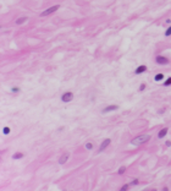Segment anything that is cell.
Here are the masks:
<instances>
[{
	"label": "cell",
	"mask_w": 171,
	"mask_h": 191,
	"mask_svg": "<svg viewBox=\"0 0 171 191\" xmlns=\"http://www.w3.org/2000/svg\"><path fill=\"white\" fill-rule=\"evenodd\" d=\"M84 147H86V149H88V151H92V149L94 148V145H93L92 142H87V143L84 145Z\"/></svg>",
	"instance_id": "obj_15"
},
{
	"label": "cell",
	"mask_w": 171,
	"mask_h": 191,
	"mask_svg": "<svg viewBox=\"0 0 171 191\" xmlns=\"http://www.w3.org/2000/svg\"><path fill=\"white\" fill-rule=\"evenodd\" d=\"M20 91H21V90H20V87H12V88H11L12 93H18Z\"/></svg>",
	"instance_id": "obj_21"
},
{
	"label": "cell",
	"mask_w": 171,
	"mask_h": 191,
	"mask_svg": "<svg viewBox=\"0 0 171 191\" xmlns=\"http://www.w3.org/2000/svg\"><path fill=\"white\" fill-rule=\"evenodd\" d=\"M11 132V129L9 127V126H5V127H2V134L4 135H9Z\"/></svg>",
	"instance_id": "obj_13"
},
{
	"label": "cell",
	"mask_w": 171,
	"mask_h": 191,
	"mask_svg": "<svg viewBox=\"0 0 171 191\" xmlns=\"http://www.w3.org/2000/svg\"><path fill=\"white\" fill-rule=\"evenodd\" d=\"M155 63L158 65H169L170 64V60L164 55H157L155 56Z\"/></svg>",
	"instance_id": "obj_3"
},
{
	"label": "cell",
	"mask_w": 171,
	"mask_h": 191,
	"mask_svg": "<svg viewBox=\"0 0 171 191\" xmlns=\"http://www.w3.org/2000/svg\"><path fill=\"white\" fill-rule=\"evenodd\" d=\"M138 184H139V180H138V179H133L131 182H130V185H131V186H136V185H138Z\"/></svg>",
	"instance_id": "obj_20"
},
{
	"label": "cell",
	"mask_w": 171,
	"mask_h": 191,
	"mask_svg": "<svg viewBox=\"0 0 171 191\" xmlns=\"http://www.w3.org/2000/svg\"><path fill=\"white\" fill-rule=\"evenodd\" d=\"M165 23H168V25H169V23H171V20H170V19H168V20L165 21Z\"/></svg>",
	"instance_id": "obj_24"
},
{
	"label": "cell",
	"mask_w": 171,
	"mask_h": 191,
	"mask_svg": "<svg viewBox=\"0 0 171 191\" xmlns=\"http://www.w3.org/2000/svg\"><path fill=\"white\" fill-rule=\"evenodd\" d=\"M146 88H147V85H146V83H141V85H139V88H138V91H139V92H143Z\"/></svg>",
	"instance_id": "obj_18"
},
{
	"label": "cell",
	"mask_w": 171,
	"mask_h": 191,
	"mask_svg": "<svg viewBox=\"0 0 171 191\" xmlns=\"http://www.w3.org/2000/svg\"><path fill=\"white\" fill-rule=\"evenodd\" d=\"M150 138H152V136L148 135V134H146V135H139L135 137V138H132L131 140V145H133V146H141V145H144V143H147L148 141H150Z\"/></svg>",
	"instance_id": "obj_1"
},
{
	"label": "cell",
	"mask_w": 171,
	"mask_h": 191,
	"mask_svg": "<svg viewBox=\"0 0 171 191\" xmlns=\"http://www.w3.org/2000/svg\"><path fill=\"white\" fill-rule=\"evenodd\" d=\"M125 171H126V167H120L119 170H117V174L119 175H122V174H125Z\"/></svg>",
	"instance_id": "obj_16"
},
{
	"label": "cell",
	"mask_w": 171,
	"mask_h": 191,
	"mask_svg": "<svg viewBox=\"0 0 171 191\" xmlns=\"http://www.w3.org/2000/svg\"><path fill=\"white\" fill-rule=\"evenodd\" d=\"M111 143V140L110 138H105L104 141H102V143H100V146H99V151L98 152H103V151H105V148H108V146Z\"/></svg>",
	"instance_id": "obj_6"
},
{
	"label": "cell",
	"mask_w": 171,
	"mask_h": 191,
	"mask_svg": "<svg viewBox=\"0 0 171 191\" xmlns=\"http://www.w3.org/2000/svg\"><path fill=\"white\" fill-rule=\"evenodd\" d=\"M165 146H166V147H171V141H170V140L165 141Z\"/></svg>",
	"instance_id": "obj_22"
},
{
	"label": "cell",
	"mask_w": 171,
	"mask_h": 191,
	"mask_svg": "<svg viewBox=\"0 0 171 191\" xmlns=\"http://www.w3.org/2000/svg\"><path fill=\"white\" fill-rule=\"evenodd\" d=\"M117 109H119V105H116V104H110V105L105 107V108L102 110V113L103 114H106V113H110V112H115V110H117Z\"/></svg>",
	"instance_id": "obj_5"
},
{
	"label": "cell",
	"mask_w": 171,
	"mask_h": 191,
	"mask_svg": "<svg viewBox=\"0 0 171 191\" xmlns=\"http://www.w3.org/2000/svg\"><path fill=\"white\" fill-rule=\"evenodd\" d=\"M59 5H54V6H50L49 9H46V10H44V11L40 14V16L42 17H44V16H48V15H50V14H53V12H55L56 10H59Z\"/></svg>",
	"instance_id": "obj_4"
},
{
	"label": "cell",
	"mask_w": 171,
	"mask_h": 191,
	"mask_svg": "<svg viewBox=\"0 0 171 191\" xmlns=\"http://www.w3.org/2000/svg\"><path fill=\"white\" fill-rule=\"evenodd\" d=\"M163 85H164V87H169V86H171V76H170V77H168V79L165 80Z\"/></svg>",
	"instance_id": "obj_14"
},
{
	"label": "cell",
	"mask_w": 171,
	"mask_h": 191,
	"mask_svg": "<svg viewBox=\"0 0 171 191\" xmlns=\"http://www.w3.org/2000/svg\"><path fill=\"white\" fill-rule=\"evenodd\" d=\"M23 157H24V153H22V152H16V153L12 154V159H13V160H20V159H22Z\"/></svg>",
	"instance_id": "obj_9"
},
{
	"label": "cell",
	"mask_w": 171,
	"mask_h": 191,
	"mask_svg": "<svg viewBox=\"0 0 171 191\" xmlns=\"http://www.w3.org/2000/svg\"><path fill=\"white\" fill-rule=\"evenodd\" d=\"M130 186H131L130 184H125V185H122V186L120 187V190H121V191H126V190H128V189H130Z\"/></svg>",
	"instance_id": "obj_17"
},
{
	"label": "cell",
	"mask_w": 171,
	"mask_h": 191,
	"mask_svg": "<svg viewBox=\"0 0 171 191\" xmlns=\"http://www.w3.org/2000/svg\"><path fill=\"white\" fill-rule=\"evenodd\" d=\"M68 158H70V153H64V154H61L60 158H59V164H60V165H64V164L68 160Z\"/></svg>",
	"instance_id": "obj_7"
},
{
	"label": "cell",
	"mask_w": 171,
	"mask_h": 191,
	"mask_svg": "<svg viewBox=\"0 0 171 191\" xmlns=\"http://www.w3.org/2000/svg\"><path fill=\"white\" fill-rule=\"evenodd\" d=\"M163 80H164V74H161V72H160V74H157V75L154 76V81H155V82H160V81H163Z\"/></svg>",
	"instance_id": "obj_12"
},
{
	"label": "cell",
	"mask_w": 171,
	"mask_h": 191,
	"mask_svg": "<svg viewBox=\"0 0 171 191\" xmlns=\"http://www.w3.org/2000/svg\"><path fill=\"white\" fill-rule=\"evenodd\" d=\"M73 93L72 92H70V91H67V92H64L62 94H61V97H60V99H61V102L62 103H70V102H72V99H73Z\"/></svg>",
	"instance_id": "obj_2"
},
{
	"label": "cell",
	"mask_w": 171,
	"mask_h": 191,
	"mask_svg": "<svg viewBox=\"0 0 171 191\" xmlns=\"http://www.w3.org/2000/svg\"><path fill=\"white\" fill-rule=\"evenodd\" d=\"M27 20H28V17H27V16L20 17V19H17V20H16V25H22V23L27 22Z\"/></svg>",
	"instance_id": "obj_11"
},
{
	"label": "cell",
	"mask_w": 171,
	"mask_h": 191,
	"mask_svg": "<svg viewBox=\"0 0 171 191\" xmlns=\"http://www.w3.org/2000/svg\"><path fill=\"white\" fill-rule=\"evenodd\" d=\"M146 71H147V66H146V65H139V66L135 70V75H141V74H143V72H146Z\"/></svg>",
	"instance_id": "obj_8"
},
{
	"label": "cell",
	"mask_w": 171,
	"mask_h": 191,
	"mask_svg": "<svg viewBox=\"0 0 171 191\" xmlns=\"http://www.w3.org/2000/svg\"><path fill=\"white\" fill-rule=\"evenodd\" d=\"M159 114H164V113H165V109H159Z\"/></svg>",
	"instance_id": "obj_23"
},
{
	"label": "cell",
	"mask_w": 171,
	"mask_h": 191,
	"mask_svg": "<svg viewBox=\"0 0 171 191\" xmlns=\"http://www.w3.org/2000/svg\"><path fill=\"white\" fill-rule=\"evenodd\" d=\"M168 131H169V129H168V127H164V129H161L159 132H158V138H164V136H166Z\"/></svg>",
	"instance_id": "obj_10"
},
{
	"label": "cell",
	"mask_w": 171,
	"mask_h": 191,
	"mask_svg": "<svg viewBox=\"0 0 171 191\" xmlns=\"http://www.w3.org/2000/svg\"><path fill=\"white\" fill-rule=\"evenodd\" d=\"M171 36V26H169L165 31V37H170Z\"/></svg>",
	"instance_id": "obj_19"
}]
</instances>
